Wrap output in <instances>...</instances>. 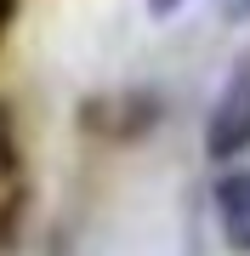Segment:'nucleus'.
Returning <instances> with one entry per match:
<instances>
[{
	"instance_id": "obj_6",
	"label": "nucleus",
	"mask_w": 250,
	"mask_h": 256,
	"mask_svg": "<svg viewBox=\"0 0 250 256\" xmlns=\"http://www.w3.org/2000/svg\"><path fill=\"white\" fill-rule=\"evenodd\" d=\"M11 18H17V0H0V40H6V28H11Z\"/></svg>"
},
{
	"instance_id": "obj_1",
	"label": "nucleus",
	"mask_w": 250,
	"mask_h": 256,
	"mask_svg": "<svg viewBox=\"0 0 250 256\" xmlns=\"http://www.w3.org/2000/svg\"><path fill=\"white\" fill-rule=\"evenodd\" d=\"M239 148H250V63L233 68V80L222 86L211 120H205V154L211 160H228Z\"/></svg>"
},
{
	"instance_id": "obj_7",
	"label": "nucleus",
	"mask_w": 250,
	"mask_h": 256,
	"mask_svg": "<svg viewBox=\"0 0 250 256\" xmlns=\"http://www.w3.org/2000/svg\"><path fill=\"white\" fill-rule=\"evenodd\" d=\"M176 6H182V0H148V12H154V18H171Z\"/></svg>"
},
{
	"instance_id": "obj_3",
	"label": "nucleus",
	"mask_w": 250,
	"mask_h": 256,
	"mask_svg": "<svg viewBox=\"0 0 250 256\" xmlns=\"http://www.w3.org/2000/svg\"><path fill=\"white\" fill-rule=\"evenodd\" d=\"M216 222L233 256H250V171H228L216 182Z\"/></svg>"
},
{
	"instance_id": "obj_5",
	"label": "nucleus",
	"mask_w": 250,
	"mask_h": 256,
	"mask_svg": "<svg viewBox=\"0 0 250 256\" xmlns=\"http://www.w3.org/2000/svg\"><path fill=\"white\" fill-rule=\"evenodd\" d=\"M228 23H250V0H216Z\"/></svg>"
},
{
	"instance_id": "obj_2",
	"label": "nucleus",
	"mask_w": 250,
	"mask_h": 256,
	"mask_svg": "<svg viewBox=\"0 0 250 256\" xmlns=\"http://www.w3.org/2000/svg\"><path fill=\"white\" fill-rule=\"evenodd\" d=\"M159 120V92H114V97H91L80 108V126L97 137H142Z\"/></svg>"
},
{
	"instance_id": "obj_4",
	"label": "nucleus",
	"mask_w": 250,
	"mask_h": 256,
	"mask_svg": "<svg viewBox=\"0 0 250 256\" xmlns=\"http://www.w3.org/2000/svg\"><path fill=\"white\" fill-rule=\"evenodd\" d=\"M17 171V126H11V108L0 102V182H11Z\"/></svg>"
}]
</instances>
